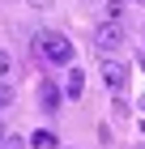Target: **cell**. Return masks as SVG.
Returning <instances> with one entry per match:
<instances>
[{
    "instance_id": "cell-1",
    "label": "cell",
    "mask_w": 145,
    "mask_h": 149,
    "mask_svg": "<svg viewBox=\"0 0 145 149\" xmlns=\"http://www.w3.org/2000/svg\"><path fill=\"white\" fill-rule=\"evenodd\" d=\"M34 51L51 64H73V43H68L60 30H39L34 34Z\"/></svg>"
},
{
    "instance_id": "cell-2",
    "label": "cell",
    "mask_w": 145,
    "mask_h": 149,
    "mask_svg": "<svg viewBox=\"0 0 145 149\" xmlns=\"http://www.w3.org/2000/svg\"><path fill=\"white\" fill-rule=\"evenodd\" d=\"M94 47H98V56H115L124 47V26L115 22V17H107V22L94 30Z\"/></svg>"
},
{
    "instance_id": "cell-3",
    "label": "cell",
    "mask_w": 145,
    "mask_h": 149,
    "mask_svg": "<svg viewBox=\"0 0 145 149\" xmlns=\"http://www.w3.org/2000/svg\"><path fill=\"white\" fill-rule=\"evenodd\" d=\"M102 85H107V90L111 94H124L128 90V64H124V60H115V56H102Z\"/></svg>"
},
{
    "instance_id": "cell-4",
    "label": "cell",
    "mask_w": 145,
    "mask_h": 149,
    "mask_svg": "<svg viewBox=\"0 0 145 149\" xmlns=\"http://www.w3.org/2000/svg\"><path fill=\"white\" fill-rule=\"evenodd\" d=\"M60 98H64V94H60L56 81H43V85H39V107H43V111H56Z\"/></svg>"
},
{
    "instance_id": "cell-5",
    "label": "cell",
    "mask_w": 145,
    "mask_h": 149,
    "mask_svg": "<svg viewBox=\"0 0 145 149\" xmlns=\"http://www.w3.org/2000/svg\"><path fill=\"white\" fill-rule=\"evenodd\" d=\"M81 94H85V72H81V68H68V81H64V98H73V102H77Z\"/></svg>"
},
{
    "instance_id": "cell-6",
    "label": "cell",
    "mask_w": 145,
    "mask_h": 149,
    "mask_svg": "<svg viewBox=\"0 0 145 149\" xmlns=\"http://www.w3.org/2000/svg\"><path fill=\"white\" fill-rule=\"evenodd\" d=\"M30 149H60V141H56V132H47V128H39L30 136Z\"/></svg>"
},
{
    "instance_id": "cell-7",
    "label": "cell",
    "mask_w": 145,
    "mask_h": 149,
    "mask_svg": "<svg viewBox=\"0 0 145 149\" xmlns=\"http://www.w3.org/2000/svg\"><path fill=\"white\" fill-rule=\"evenodd\" d=\"M13 98H17V94H13V85H9V81H0V111H9Z\"/></svg>"
},
{
    "instance_id": "cell-8",
    "label": "cell",
    "mask_w": 145,
    "mask_h": 149,
    "mask_svg": "<svg viewBox=\"0 0 145 149\" xmlns=\"http://www.w3.org/2000/svg\"><path fill=\"white\" fill-rule=\"evenodd\" d=\"M102 13H107V17H115V22H120V17H124V0H102Z\"/></svg>"
},
{
    "instance_id": "cell-9",
    "label": "cell",
    "mask_w": 145,
    "mask_h": 149,
    "mask_svg": "<svg viewBox=\"0 0 145 149\" xmlns=\"http://www.w3.org/2000/svg\"><path fill=\"white\" fill-rule=\"evenodd\" d=\"M9 72H13V60H9V51H0V81H9Z\"/></svg>"
},
{
    "instance_id": "cell-10",
    "label": "cell",
    "mask_w": 145,
    "mask_h": 149,
    "mask_svg": "<svg viewBox=\"0 0 145 149\" xmlns=\"http://www.w3.org/2000/svg\"><path fill=\"white\" fill-rule=\"evenodd\" d=\"M0 149H26V141H22V136H13V132H9V136L0 141Z\"/></svg>"
},
{
    "instance_id": "cell-11",
    "label": "cell",
    "mask_w": 145,
    "mask_h": 149,
    "mask_svg": "<svg viewBox=\"0 0 145 149\" xmlns=\"http://www.w3.org/2000/svg\"><path fill=\"white\" fill-rule=\"evenodd\" d=\"M4 136H9V132H4V124H0V141H4Z\"/></svg>"
},
{
    "instance_id": "cell-12",
    "label": "cell",
    "mask_w": 145,
    "mask_h": 149,
    "mask_svg": "<svg viewBox=\"0 0 145 149\" xmlns=\"http://www.w3.org/2000/svg\"><path fill=\"white\" fill-rule=\"evenodd\" d=\"M141 111H145V98H141Z\"/></svg>"
},
{
    "instance_id": "cell-13",
    "label": "cell",
    "mask_w": 145,
    "mask_h": 149,
    "mask_svg": "<svg viewBox=\"0 0 145 149\" xmlns=\"http://www.w3.org/2000/svg\"><path fill=\"white\" fill-rule=\"evenodd\" d=\"M137 4H145V0H137Z\"/></svg>"
},
{
    "instance_id": "cell-14",
    "label": "cell",
    "mask_w": 145,
    "mask_h": 149,
    "mask_svg": "<svg viewBox=\"0 0 145 149\" xmlns=\"http://www.w3.org/2000/svg\"><path fill=\"white\" fill-rule=\"evenodd\" d=\"M94 4H102V0H94Z\"/></svg>"
}]
</instances>
